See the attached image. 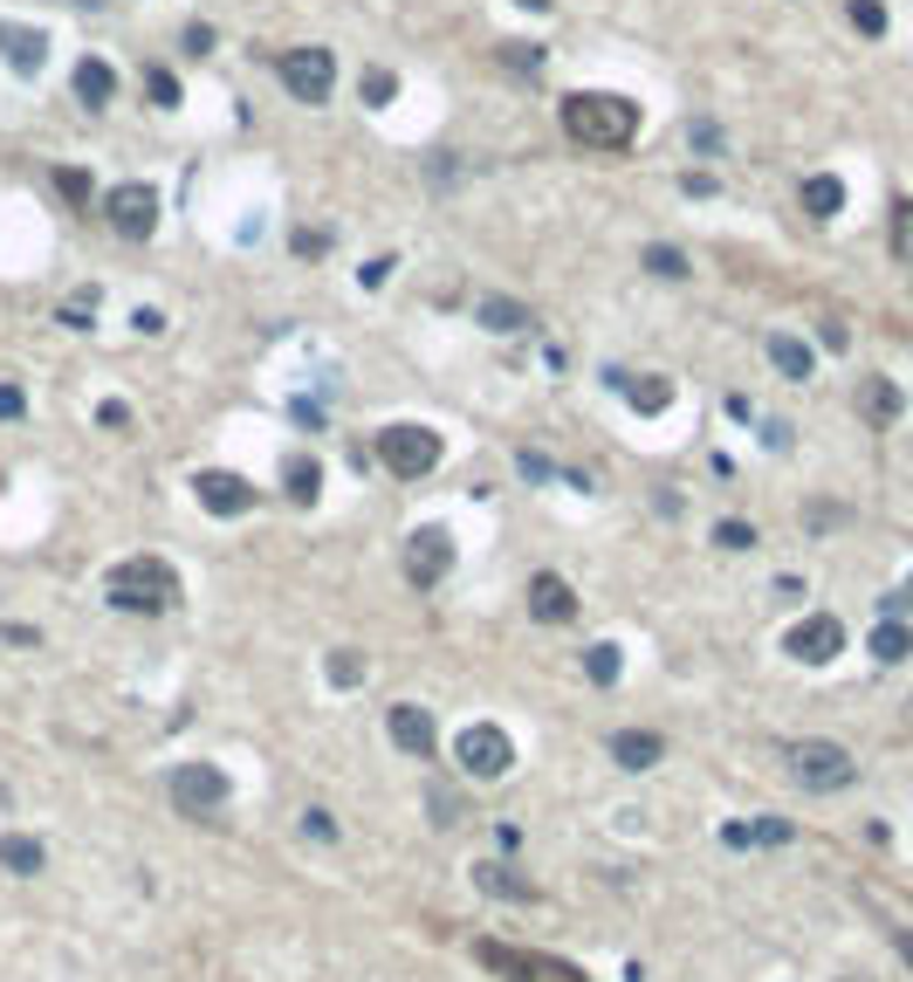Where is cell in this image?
Instances as JSON below:
<instances>
[{
    "label": "cell",
    "mask_w": 913,
    "mask_h": 982,
    "mask_svg": "<svg viewBox=\"0 0 913 982\" xmlns=\"http://www.w3.org/2000/svg\"><path fill=\"white\" fill-rule=\"evenodd\" d=\"M447 571H454V536L440 529V523H433V529H412V543H406V578L420 584V591H433Z\"/></svg>",
    "instance_id": "30bf717a"
},
{
    "label": "cell",
    "mask_w": 913,
    "mask_h": 982,
    "mask_svg": "<svg viewBox=\"0 0 913 982\" xmlns=\"http://www.w3.org/2000/svg\"><path fill=\"white\" fill-rule=\"evenodd\" d=\"M296 254H330V235H317V227H296Z\"/></svg>",
    "instance_id": "b9f144b4"
},
{
    "label": "cell",
    "mask_w": 913,
    "mask_h": 982,
    "mask_svg": "<svg viewBox=\"0 0 913 982\" xmlns=\"http://www.w3.org/2000/svg\"><path fill=\"white\" fill-rule=\"evenodd\" d=\"M687 138H694V151H721V132H715L708 117H694V124H687Z\"/></svg>",
    "instance_id": "74e56055"
},
{
    "label": "cell",
    "mask_w": 913,
    "mask_h": 982,
    "mask_svg": "<svg viewBox=\"0 0 913 982\" xmlns=\"http://www.w3.org/2000/svg\"><path fill=\"white\" fill-rule=\"evenodd\" d=\"M303 832L330 845V838H336V818H330V811H303Z\"/></svg>",
    "instance_id": "f35d334b"
},
{
    "label": "cell",
    "mask_w": 913,
    "mask_h": 982,
    "mask_svg": "<svg viewBox=\"0 0 913 982\" xmlns=\"http://www.w3.org/2000/svg\"><path fill=\"white\" fill-rule=\"evenodd\" d=\"M515 8H536V14H543V8H550V0H515Z\"/></svg>",
    "instance_id": "681fc988"
},
{
    "label": "cell",
    "mask_w": 913,
    "mask_h": 982,
    "mask_svg": "<svg viewBox=\"0 0 913 982\" xmlns=\"http://www.w3.org/2000/svg\"><path fill=\"white\" fill-rule=\"evenodd\" d=\"M886 241H893V262L913 269V199H893V220H886Z\"/></svg>",
    "instance_id": "d4e9b609"
},
{
    "label": "cell",
    "mask_w": 913,
    "mask_h": 982,
    "mask_svg": "<svg viewBox=\"0 0 913 982\" xmlns=\"http://www.w3.org/2000/svg\"><path fill=\"white\" fill-rule=\"evenodd\" d=\"M625 399H632V412H666V406H673V385H666V378H632V372H625Z\"/></svg>",
    "instance_id": "603a6c76"
},
{
    "label": "cell",
    "mask_w": 913,
    "mask_h": 982,
    "mask_svg": "<svg viewBox=\"0 0 913 982\" xmlns=\"http://www.w3.org/2000/svg\"><path fill=\"white\" fill-rule=\"evenodd\" d=\"M515 468H522V475H529V481H550V475H557V468H550V460H543V454H529V447H522V454H515Z\"/></svg>",
    "instance_id": "60d3db41"
},
{
    "label": "cell",
    "mask_w": 913,
    "mask_h": 982,
    "mask_svg": "<svg viewBox=\"0 0 913 982\" xmlns=\"http://www.w3.org/2000/svg\"><path fill=\"white\" fill-rule=\"evenodd\" d=\"M838 646H845V626H838L831 612H818V618H803V626H790L783 653L803 660V666H824V660H838Z\"/></svg>",
    "instance_id": "8fae6325"
},
{
    "label": "cell",
    "mask_w": 913,
    "mask_h": 982,
    "mask_svg": "<svg viewBox=\"0 0 913 982\" xmlns=\"http://www.w3.org/2000/svg\"><path fill=\"white\" fill-rule=\"evenodd\" d=\"M769 365H776L783 378H811V351H803L797 338H783V330H776V338H769Z\"/></svg>",
    "instance_id": "484cf974"
},
{
    "label": "cell",
    "mask_w": 913,
    "mask_h": 982,
    "mask_svg": "<svg viewBox=\"0 0 913 982\" xmlns=\"http://www.w3.org/2000/svg\"><path fill=\"white\" fill-rule=\"evenodd\" d=\"M0 56H8L14 76H42V62H48V35H42V28H21V21H0Z\"/></svg>",
    "instance_id": "5bb4252c"
},
{
    "label": "cell",
    "mask_w": 913,
    "mask_h": 982,
    "mask_svg": "<svg viewBox=\"0 0 913 982\" xmlns=\"http://www.w3.org/2000/svg\"><path fill=\"white\" fill-rule=\"evenodd\" d=\"M715 543L721 550H755V529L749 523H715Z\"/></svg>",
    "instance_id": "d590c367"
},
{
    "label": "cell",
    "mask_w": 913,
    "mask_h": 982,
    "mask_svg": "<svg viewBox=\"0 0 913 982\" xmlns=\"http://www.w3.org/2000/svg\"><path fill=\"white\" fill-rule=\"evenodd\" d=\"M275 76L289 83L296 103H323L330 83H336V56H330V48H282V56H275Z\"/></svg>",
    "instance_id": "ba28073f"
},
{
    "label": "cell",
    "mask_w": 913,
    "mask_h": 982,
    "mask_svg": "<svg viewBox=\"0 0 913 982\" xmlns=\"http://www.w3.org/2000/svg\"><path fill=\"white\" fill-rule=\"evenodd\" d=\"M103 220H111L124 241H151V235H159V186H145V179L111 186V193H103Z\"/></svg>",
    "instance_id": "8992f818"
},
{
    "label": "cell",
    "mask_w": 913,
    "mask_h": 982,
    "mask_svg": "<svg viewBox=\"0 0 913 982\" xmlns=\"http://www.w3.org/2000/svg\"><path fill=\"white\" fill-rule=\"evenodd\" d=\"M103 598H111L117 612H172L179 605V578H172V563H159V557H124L111 578H103Z\"/></svg>",
    "instance_id": "7a4b0ae2"
},
{
    "label": "cell",
    "mask_w": 913,
    "mask_h": 982,
    "mask_svg": "<svg viewBox=\"0 0 913 982\" xmlns=\"http://www.w3.org/2000/svg\"><path fill=\"white\" fill-rule=\"evenodd\" d=\"M145 96H151V103H159V111H172V103H179V76H172V69H159V62H151V69H145Z\"/></svg>",
    "instance_id": "f546056e"
},
{
    "label": "cell",
    "mask_w": 913,
    "mask_h": 982,
    "mask_svg": "<svg viewBox=\"0 0 913 982\" xmlns=\"http://www.w3.org/2000/svg\"><path fill=\"white\" fill-rule=\"evenodd\" d=\"M426 811H433V824H454V811H460V797H454V790H433V797H426Z\"/></svg>",
    "instance_id": "8d00e7d4"
},
{
    "label": "cell",
    "mask_w": 913,
    "mask_h": 982,
    "mask_svg": "<svg viewBox=\"0 0 913 982\" xmlns=\"http://www.w3.org/2000/svg\"><path fill=\"white\" fill-rule=\"evenodd\" d=\"M529 612L543 618V626H570V618H578V591L543 571V578H529Z\"/></svg>",
    "instance_id": "9a60e30c"
},
{
    "label": "cell",
    "mask_w": 913,
    "mask_h": 982,
    "mask_svg": "<svg viewBox=\"0 0 913 982\" xmlns=\"http://www.w3.org/2000/svg\"><path fill=\"white\" fill-rule=\"evenodd\" d=\"M900 955H906V962H913V935H900Z\"/></svg>",
    "instance_id": "f907efd6"
},
{
    "label": "cell",
    "mask_w": 913,
    "mask_h": 982,
    "mask_svg": "<svg viewBox=\"0 0 913 982\" xmlns=\"http://www.w3.org/2000/svg\"><path fill=\"white\" fill-rule=\"evenodd\" d=\"M21 412H28V399H21V385H8V378H0V420H21Z\"/></svg>",
    "instance_id": "ab89813d"
},
{
    "label": "cell",
    "mask_w": 913,
    "mask_h": 982,
    "mask_svg": "<svg viewBox=\"0 0 913 982\" xmlns=\"http://www.w3.org/2000/svg\"><path fill=\"white\" fill-rule=\"evenodd\" d=\"M475 887L494 893V900H515V907H529V900H536V880H522V872L502 866V859H481L475 866Z\"/></svg>",
    "instance_id": "2e32d148"
},
{
    "label": "cell",
    "mask_w": 913,
    "mask_h": 982,
    "mask_svg": "<svg viewBox=\"0 0 913 982\" xmlns=\"http://www.w3.org/2000/svg\"><path fill=\"white\" fill-rule=\"evenodd\" d=\"M646 269H652V275H660V282H687V275H694L681 248H646Z\"/></svg>",
    "instance_id": "83f0119b"
},
{
    "label": "cell",
    "mask_w": 913,
    "mask_h": 982,
    "mask_svg": "<svg viewBox=\"0 0 913 982\" xmlns=\"http://www.w3.org/2000/svg\"><path fill=\"white\" fill-rule=\"evenodd\" d=\"M282 481H289V502H303V509L323 495V468H317V460H309V454H296L289 468H282Z\"/></svg>",
    "instance_id": "7402d4cb"
},
{
    "label": "cell",
    "mask_w": 913,
    "mask_h": 982,
    "mask_svg": "<svg viewBox=\"0 0 913 982\" xmlns=\"http://www.w3.org/2000/svg\"><path fill=\"white\" fill-rule=\"evenodd\" d=\"M385 729H391V742H399L406 756H433V749H440L433 715H426V708H412V701H399V708H391V715H385Z\"/></svg>",
    "instance_id": "4fadbf2b"
},
{
    "label": "cell",
    "mask_w": 913,
    "mask_h": 982,
    "mask_svg": "<svg viewBox=\"0 0 913 982\" xmlns=\"http://www.w3.org/2000/svg\"><path fill=\"white\" fill-rule=\"evenodd\" d=\"M612 763L618 769H652V763H660V735H652V729H618L612 735Z\"/></svg>",
    "instance_id": "ac0fdd59"
},
{
    "label": "cell",
    "mask_w": 913,
    "mask_h": 982,
    "mask_svg": "<svg viewBox=\"0 0 913 982\" xmlns=\"http://www.w3.org/2000/svg\"><path fill=\"white\" fill-rule=\"evenodd\" d=\"M460 769L467 777H509L515 769V742L502 729H488V721H475V729L460 735Z\"/></svg>",
    "instance_id": "9c48e42d"
},
{
    "label": "cell",
    "mask_w": 913,
    "mask_h": 982,
    "mask_svg": "<svg viewBox=\"0 0 913 982\" xmlns=\"http://www.w3.org/2000/svg\"><path fill=\"white\" fill-rule=\"evenodd\" d=\"M584 674H591L597 687H612V681H618V646H591V653H584Z\"/></svg>",
    "instance_id": "4dcf8cb0"
},
{
    "label": "cell",
    "mask_w": 913,
    "mask_h": 982,
    "mask_svg": "<svg viewBox=\"0 0 913 982\" xmlns=\"http://www.w3.org/2000/svg\"><path fill=\"white\" fill-rule=\"evenodd\" d=\"M364 103H372V111H378V103H391V96H399V76H391V69H364Z\"/></svg>",
    "instance_id": "1f68e13d"
},
{
    "label": "cell",
    "mask_w": 913,
    "mask_h": 982,
    "mask_svg": "<svg viewBox=\"0 0 913 982\" xmlns=\"http://www.w3.org/2000/svg\"><path fill=\"white\" fill-rule=\"evenodd\" d=\"M838 206H845V186H838L831 172H811V179H803V214H811V220H831Z\"/></svg>",
    "instance_id": "ffe728a7"
},
{
    "label": "cell",
    "mask_w": 913,
    "mask_h": 982,
    "mask_svg": "<svg viewBox=\"0 0 913 982\" xmlns=\"http://www.w3.org/2000/svg\"><path fill=\"white\" fill-rule=\"evenodd\" d=\"M385 275H391V254H378V262H364V289H378Z\"/></svg>",
    "instance_id": "7dc6e473"
},
{
    "label": "cell",
    "mask_w": 913,
    "mask_h": 982,
    "mask_svg": "<svg viewBox=\"0 0 913 982\" xmlns=\"http://www.w3.org/2000/svg\"><path fill=\"white\" fill-rule=\"evenodd\" d=\"M563 132L584 151H625L639 138V103L618 90H570L563 96Z\"/></svg>",
    "instance_id": "6da1fadb"
},
{
    "label": "cell",
    "mask_w": 913,
    "mask_h": 982,
    "mask_svg": "<svg viewBox=\"0 0 913 982\" xmlns=\"http://www.w3.org/2000/svg\"><path fill=\"white\" fill-rule=\"evenodd\" d=\"M913 653V626H900V618H886V626H872V660H906Z\"/></svg>",
    "instance_id": "cb8c5ba5"
},
{
    "label": "cell",
    "mask_w": 913,
    "mask_h": 982,
    "mask_svg": "<svg viewBox=\"0 0 913 982\" xmlns=\"http://www.w3.org/2000/svg\"><path fill=\"white\" fill-rule=\"evenodd\" d=\"M330 681H336V687H357V681H364V660L351 653V646H344V653H330Z\"/></svg>",
    "instance_id": "e575fe53"
},
{
    "label": "cell",
    "mask_w": 913,
    "mask_h": 982,
    "mask_svg": "<svg viewBox=\"0 0 913 982\" xmlns=\"http://www.w3.org/2000/svg\"><path fill=\"white\" fill-rule=\"evenodd\" d=\"M481 969H494L502 982H591L584 969L557 962V955H536V948H509V941H475Z\"/></svg>",
    "instance_id": "277c9868"
},
{
    "label": "cell",
    "mask_w": 913,
    "mask_h": 982,
    "mask_svg": "<svg viewBox=\"0 0 913 982\" xmlns=\"http://www.w3.org/2000/svg\"><path fill=\"white\" fill-rule=\"evenodd\" d=\"M186 48H193V56H214V28H206V21H193V28H186Z\"/></svg>",
    "instance_id": "7bdbcfd3"
},
{
    "label": "cell",
    "mask_w": 913,
    "mask_h": 982,
    "mask_svg": "<svg viewBox=\"0 0 913 982\" xmlns=\"http://www.w3.org/2000/svg\"><path fill=\"white\" fill-rule=\"evenodd\" d=\"M502 62L522 69V76H536V69H543V48H529V42H502Z\"/></svg>",
    "instance_id": "836d02e7"
},
{
    "label": "cell",
    "mask_w": 913,
    "mask_h": 982,
    "mask_svg": "<svg viewBox=\"0 0 913 982\" xmlns=\"http://www.w3.org/2000/svg\"><path fill=\"white\" fill-rule=\"evenodd\" d=\"M886 612H913V578H906V584L893 591V598H886Z\"/></svg>",
    "instance_id": "c3c4849f"
},
{
    "label": "cell",
    "mask_w": 913,
    "mask_h": 982,
    "mask_svg": "<svg viewBox=\"0 0 913 982\" xmlns=\"http://www.w3.org/2000/svg\"><path fill=\"white\" fill-rule=\"evenodd\" d=\"M858 412H866V420H893V412H900V392H893V385H886V378H872L866 385V392H858Z\"/></svg>",
    "instance_id": "4316f807"
},
{
    "label": "cell",
    "mask_w": 913,
    "mask_h": 982,
    "mask_svg": "<svg viewBox=\"0 0 913 982\" xmlns=\"http://www.w3.org/2000/svg\"><path fill=\"white\" fill-rule=\"evenodd\" d=\"M56 193H62L69 206H90V193H96V179H90L83 165H62V172H56Z\"/></svg>",
    "instance_id": "f1b7e54d"
},
{
    "label": "cell",
    "mask_w": 913,
    "mask_h": 982,
    "mask_svg": "<svg viewBox=\"0 0 913 982\" xmlns=\"http://www.w3.org/2000/svg\"><path fill=\"white\" fill-rule=\"evenodd\" d=\"M166 797H172L179 818L206 824V818L227 804V769H214V763H179L172 777H166Z\"/></svg>",
    "instance_id": "5b68a950"
},
{
    "label": "cell",
    "mask_w": 913,
    "mask_h": 982,
    "mask_svg": "<svg viewBox=\"0 0 913 982\" xmlns=\"http://www.w3.org/2000/svg\"><path fill=\"white\" fill-rule=\"evenodd\" d=\"M852 28L858 35H886V8L879 0H852Z\"/></svg>",
    "instance_id": "d6a6232c"
},
{
    "label": "cell",
    "mask_w": 913,
    "mask_h": 982,
    "mask_svg": "<svg viewBox=\"0 0 913 982\" xmlns=\"http://www.w3.org/2000/svg\"><path fill=\"white\" fill-rule=\"evenodd\" d=\"M681 193H687V199H708V193H715V179H708V172H687V179H681Z\"/></svg>",
    "instance_id": "ee69618b"
},
{
    "label": "cell",
    "mask_w": 913,
    "mask_h": 982,
    "mask_svg": "<svg viewBox=\"0 0 913 982\" xmlns=\"http://www.w3.org/2000/svg\"><path fill=\"white\" fill-rule=\"evenodd\" d=\"M96 420H103V426H130V406H117V399H103V406H96Z\"/></svg>",
    "instance_id": "f6af8a7d"
},
{
    "label": "cell",
    "mask_w": 913,
    "mask_h": 982,
    "mask_svg": "<svg viewBox=\"0 0 913 982\" xmlns=\"http://www.w3.org/2000/svg\"><path fill=\"white\" fill-rule=\"evenodd\" d=\"M783 756H790V769H797L803 790H845V784L858 777V763L845 756L838 742H790Z\"/></svg>",
    "instance_id": "52a82bcc"
},
{
    "label": "cell",
    "mask_w": 913,
    "mask_h": 982,
    "mask_svg": "<svg viewBox=\"0 0 913 982\" xmlns=\"http://www.w3.org/2000/svg\"><path fill=\"white\" fill-rule=\"evenodd\" d=\"M111 96H117V69H111V62H96V56H83V62H76V103L103 111Z\"/></svg>",
    "instance_id": "e0dca14e"
},
{
    "label": "cell",
    "mask_w": 913,
    "mask_h": 982,
    "mask_svg": "<svg viewBox=\"0 0 913 982\" xmlns=\"http://www.w3.org/2000/svg\"><path fill=\"white\" fill-rule=\"evenodd\" d=\"M824 344H831V351H845V344H852V330H845L838 317H824Z\"/></svg>",
    "instance_id": "bcb514c9"
},
{
    "label": "cell",
    "mask_w": 913,
    "mask_h": 982,
    "mask_svg": "<svg viewBox=\"0 0 913 982\" xmlns=\"http://www.w3.org/2000/svg\"><path fill=\"white\" fill-rule=\"evenodd\" d=\"M481 323L494 338H515V330H529L536 317H529V302H515V296H481Z\"/></svg>",
    "instance_id": "d6986e66"
},
{
    "label": "cell",
    "mask_w": 913,
    "mask_h": 982,
    "mask_svg": "<svg viewBox=\"0 0 913 982\" xmlns=\"http://www.w3.org/2000/svg\"><path fill=\"white\" fill-rule=\"evenodd\" d=\"M440 433L433 426H420V420H399V426H378V460L399 481H420V475H433L440 468Z\"/></svg>",
    "instance_id": "3957f363"
},
{
    "label": "cell",
    "mask_w": 913,
    "mask_h": 982,
    "mask_svg": "<svg viewBox=\"0 0 913 982\" xmlns=\"http://www.w3.org/2000/svg\"><path fill=\"white\" fill-rule=\"evenodd\" d=\"M0 866L28 880V872H42V866H48V852H42V838H21V832H8V838H0Z\"/></svg>",
    "instance_id": "44dd1931"
},
{
    "label": "cell",
    "mask_w": 913,
    "mask_h": 982,
    "mask_svg": "<svg viewBox=\"0 0 913 982\" xmlns=\"http://www.w3.org/2000/svg\"><path fill=\"white\" fill-rule=\"evenodd\" d=\"M193 488H199V509H214V515H248L254 509V488L241 475H227V468H206Z\"/></svg>",
    "instance_id": "7c38bea8"
}]
</instances>
